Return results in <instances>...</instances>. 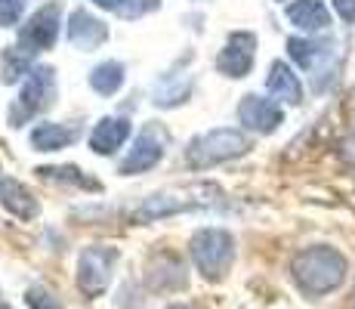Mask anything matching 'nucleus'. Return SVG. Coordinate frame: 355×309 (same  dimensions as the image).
<instances>
[{
    "mask_svg": "<svg viewBox=\"0 0 355 309\" xmlns=\"http://www.w3.org/2000/svg\"><path fill=\"white\" fill-rule=\"evenodd\" d=\"M223 201V189L216 183H180L170 189L152 192L130 214V223H155V219L180 217L189 210H210Z\"/></svg>",
    "mask_w": 355,
    "mask_h": 309,
    "instance_id": "f257e3e1",
    "label": "nucleus"
},
{
    "mask_svg": "<svg viewBox=\"0 0 355 309\" xmlns=\"http://www.w3.org/2000/svg\"><path fill=\"white\" fill-rule=\"evenodd\" d=\"M346 272H349V263L331 244L306 247L291 260V276L306 297H324V294L337 291L346 281Z\"/></svg>",
    "mask_w": 355,
    "mask_h": 309,
    "instance_id": "f03ea898",
    "label": "nucleus"
},
{
    "mask_svg": "<svg viewBox=\"0 0 355 309\" xmlns=\"http://www.w3.org/2000/svg\"><path fill=\"white\" fill-rule=\"evenodd\" d=\"M250 152V140L248 133L232 127H216L207 130V133L195 136L186 149V161L192 170H207L216 167V164H226L232 158H241Z\"/></svg>",
    "mask_w": 355,
    "mask_h": 309,
    "instance_id": "7ed1b4c3",
    "label": "nucleus"
},
{
    "mask_svg": "<svg viewBox=\"0 0 355 309\" xmlns=\"http://www.w3.org/2000/svg\"><path fill=\"white\" fill-rule=\"evenodd\" d=\"M288 53L303 72L312 74V90L322 93L334 84L340 72V50L337 40L324 37V40H309V37H291L288 40Z\"/></svg>",
    "mask_w": 355,
    "mask_h": 309,
    "instance_id": "20e7f679",
    "label": "nucleus"
},
{
    "mask_svg": "<svg viewBox=\"0 0 355 309\" xmlns=\"http://www.w3.org/2000/svg\"><path fill=\"white\" fill-rule=\"evenodd\" d=\"M53 99H56V72L50 65H34L16 96V102L10 106V124L12 127L28 124L34 115L50 108Z\"/></svg>",
    "mask_w": 355,
    "mask_h": 309,
    "instance_id": "39448f33",
    "label": "nucleus"
},
{
    "mask_svg": "<svg viewBox=\"0 0 355 309\" xmlns=\"http://www.w3.org/2000/svg\"><path fill=\"white\" fill-rule=\"evenodd\" d=\"M192 260L204 278H223L235 260V238L226 229H201L192 235Z\"/></svg>",
    "mask_w": 355,
    "mask_h": 309,
    "instance_id": "423d86ee",
    "label": "nucleus"
},
{
    "mask_svg": "<svg viewBox=\"0 0 355 309\" xmlns=\"http://www.w3.org/2000/svg\"><path fill=\"white\" fill-rule=\"evenodd\" d=\"M114 266H118V247H105V244L84 247L78 257V287L87 297H99L112 285Z\"/></svg>",
    "mask_w": 355,
    "mask_h": 309,
    "instance_id": "0eeeda50",
    "label": "nucleus"
},
{
    "mask_svg": "<svg viewBox=\"0 0 355 309\" xmlns=\"http://www.w3.org/2000/svg\"><path fill=\"white\" fill-rule=\"evenodd\" d=\"M167 146H170V133L161 127L158 121H148L146 127H142V133L136 136L133 149H130L127 158L121 161V174L133 176V174H146V170H152L155 164L164 158Z\"/></svg>",
    "mask_w": 355,
    "mask_h": 309,
    "instance_id": "6e6552de",
    "label": "nucleus"
},
{
    "mask_svg": "<svg viewBox=\"0 0 355 309\" xmlns=\"http://www.w3.org/2000/svg\"><path fill=\"white\" fill-rule=\"evenodd\" d=\"M62 10H59V3H46L40 6L37 12L28 19V22L22 25V31H19V50L34 56V53L40 50H50L53 44H56L59 37V25H62Z\"/></svg>",
    "mask_w": 355,
    "mask_h": 309,
    "instance_id": "1a4fd4ad",
    "label": "nucleus"
},
{
    "mask_svg": "<svg viewBox=\"0 0 355 309\" xmlns=\"http://www.w3.org/2000/svg\"><path fill=\"white\" fill-rule=\"evenodd\" d=\"M257 59V34L250 31H232L226 47L216 56V68H220L226 78H244V74L254 68Z\"/></svg>",
    "mask_w": 355,
    "mask_h": 309,
    "instance_id": "9d476101",
    "label": "nucleus"
},
{
    "mask_svg": "<svg viewBox=\"0 0 355 309\" xmlns=\"http://www.w3.org/2000/svg\"><path fill=\"white\" fill-rule=\"evenodd\" d=\"M238 121H241L248 130H254V133H275V130L284 124V112L275 99H266V96L250 93L238 102Z\"/></svg>",
    "mask_w": 355,
    "mask_h": 309,
    "instance_id": "9b49d317",
    "label": "nucleus"
},
{
    "mask_svg": "<svg viewBox=\"0 0 355 309\" xmlns=\"http://www.w3.org/2000/svg\"><path fill=\"white\" fill-rule=\"evenodd\" d=\"M65 34H68V44L78 47V50H96V47L105 44L108 25L102 19H93L87 10H74L68 16Z\"/></svg>",
    "mask_w": 355,
    "mask_h": 309,
    "instance_id": "f8f14e48",
    "label": "nucleus"
},
{
    "mask_svg": "<svg viewBox=\"0 0 355 309\" xmlns=\"http://www.w3.org/2000/svg\"><path fill=\"white\" fill-rule=\"evenodd\" d=\"M284 16H288V22L293 28L309 31V34L324 31L331 25V12H327V6L322 0H291L284 6Z\"/></svg>",
    "mask_w": 355,
    "mask_h": 309,
    "instance_id": "ddd939ff",
    "label": "nucleus"
},
{
    "mask_svg": "<svg viewBox=\"0 0 355 309\" xmlns=\"http://www.w3.org/2000/svg\"><path fill=\"white\" fill-rule=\"evenodd\" d=\"M266 90H269L272 99H282V102H288V106H300V102H303V87H300L297 72H293L288 62H272L269 65Z\"/></svg>",
    "mask_w": 355,
    "mask_h": 309,
    "instance_id": "4468645a",
    "label": "nucleus"
},
{
    "mask_svg": "<svg viewBox=\"0 0 355 309\" xmlns=\"http://www.w3.org/2000/svg\"><path fill=\"white\" fill-rule=\"evenodd\" d=\"M130 136L127 118H102L90 133V149L96 155H114Z\"/></svg>",
    "mask_w": 355,
    "mask_h": 309,
    "instance_id": "2eb2a0df",
    "label": "nucleus"
},
{
    "mask_svg": "<svg viewBox=\"0 0 355 309\" xmlns=\"http://www.w3.org/2000/svg\"><path fill=\"white\" fill-rule=\"evenodd\" d=\"M148 285L155 291H176V287L186 285V269L173 253H158V257L148 263Z\"/></svg>",
    "mask_w": 355,
    "mask_h": 309,
    "instance_id": "dca6fc26",
    "label": "nucleus"
},
{
    "mask_svg": "<svg viewBox=\"0 0 355 309\" xmlns=\"http://www.w3.org/2000/svg\"><path fill=\"white\" fill-rule=\"evenodd\" d=\"M0 204L19 219H31L34 214H37V201H34V195L25 189V185H19L16 180L3 176V170H0Z\"/></svg>",
    "mask_w": 355,
    "mask_h": 309,
    "instance_id": "f3484780",
    "label": "nucleus"
},
{
    "mask_svg": "<svg viewBox=\"0 0 355 309\" xmlns=\"http://www.w3.org/2000/svg\"><path fill=\"white\" fill-rule=\"evenodd\" d=\"M74 140H78V130L53 124V121H44L31 130V146L37 149V152H59V149L71 146Z\"/></svg>",
    "mask_w": 355,
    "mask_h": 309,
    "instance_id": "a211bd4d",
    "label": "nucleus"
},
{
    "mask_svg": "<svg viewBox=\"0 0 355 309\" xmlns=\"http://www.w3.org/2000/svg\"><path fill=\"white\" fill-rule=\"evenodd\" d=\"M192 78L189 74H167V78L158 81V87H155V106L161 108H173V106H182V102L192 96Z\"/></svg>",
    "mask_w": 355,
    "mask_h": 309,
    "instance_id": "6ab92c4d",
    "label": "nucleus"
},
{
    "mask_svg": "<svg viewBox=\"0 0 355 309\" xmlns=\"http://www.w3.org/2000/svg\"><path fill=\"white\" fill-rule=\"evenodd\" d=\"M40 180L46 183H59V185H78V189H87V192H102V183L87 176L80 167L74 164H62V167H40L37 170Z\"/></svg>",
    "mask_w": 355,
    "mask_h": 309,
    "instance_id": "aec40b11",
    "label": "nucleus"
},
{
    "mask_svg": "<svg viewBox=\"0 0 355 309\" xmlns=\"http://www.w3.org/2000/svg\"><path fill=\"white\" fill-rule=\"evenodd\" d=\"M90 87L102 96H112L124 87V65L121 62H102L90 72Z\"/></svg>",
    "mask_w": 355,
    "mask_h": 309,
    "instance_id": "412c9836",
    "label": "nucleus"
},
{
    "mask_svg": "<svg viewBox=\"0 0 355 309\" xmlns=\"http://www.w3.org/2000/svg\"><path fill=\"white\" fill-rule=\"evenodd\" d=\"M28 53H22L19 47H10V50L3 53V62H0V78H3V84H16L19 78L25 74V68H28Z\"/></svg>",
    "mask_w": 355,
    "mask_h": 309,
    "instance_id": "4be33fe9",
    "label": "nucleus"
},
{
    "mask_svg": "<svg viewBox=\"0 0 355 309\" xmlns=\"http://www.w3.org/2000/svg\"><path fill=\"white\" fill-rule=\"evenodd\" d=\"M25 303H28L31 309H65L62 300H59L56 294H53L50 287H44V285L28 287V294H25Z\"/></svg>",
    "mask_w": 355,
    "mask_h": 309,
    "instance_id": "5701e85b",
    "label": "nucleus"
},
{
    "mask_svg": "<svg viewBox=\"0 0 355 309\" xmlns=\"http://www.w3.org/2000/svg\"><path fill=\"white\" fill-rule=\"evenodd\" d=\"M25 12V0H0V28H12Z\"/></svg>",
    "mask_w": 355,
    "mask_h": 309,
    "instance_id": "b1692460",
    "label": "nucleus"
},
{
    "mask_svg": "<svg viewBox=\"0 0 355 309\" xmlns=\"http://www.w3.org/2000/svg\"><path fill=\"white\" fill-rule=\"evenodd\" d=\"M161 6V0H127L124 3V10H121V16H142V12H152V10H158Z\"/></svg>",
    "mask_w": 355,
    "mask_h": 309,
    "instance_id": "393cba45",
    "label": "nucleus"
},
{
    "mask_svg": "<svg viewBox=\"0 0 355 309\" xmlns=\"http://www.w3.org/2000/svg\"><path fill=\"white\" fill-rule=\"evenodd\" d=\"M334 12H337L346 25H355V0H334Z\"/></svg>",
    "mask_w": 355,
    "mask_h": 309,
    "instance_id": "a878e982",
    "label": "nucleus"
},
{
    "mask_svg": "<svg viewBox=\"0 0 355 309\" xmlns=\"http://www.w3.org/2000/svg\"><path fill=\"white\" fill-rule=\"evenodd\" d=\"M343 161H346V164H352V167H355V133L343 142Z\"/></svg>",
    "mask_w": 355,
    "mask_h": 309,
    "instance_id": "bb28decb",
    "label": "nucleus"
},
{
    "mask_svg": "<svg viewBox=\"0 0 355 309\" xmlns=\"http://www.w3.org/2000/svg\"><path fill=\"white\" fill-rule=\"evenodd\" d=\"M96 6H102V10H112V12H121L124 10V3L127 0H93Z\"/></svg>",
    "mask_w": 355,
    "mask_h": 309,
    "instance_id": "cd10ccee",
    "label": "nucleus"
},
{
    "mask_svg": "<svg viewBox=\"0 0 355 309\" xmlns=\"http://www.w3.org/2000/svg\"><path fill=\"white\" fill-rule=\"evenodd\" d=\"M167 309H195V306H182V303H180V306H167Z\"/></svg>",
    "mask_w": 355,
    "mask_h": 309,
    "instance_id": "c85d7f7f",
    "label": "nucleus"
},
{
    "mask_svg": "<svg viewBox=\"0 0 355 309\" xmlns=\"http://www.w3.org/2000/svg\"><path fill=\"white\" fill-rule=\"evenodd\" d=\"M0 309H10V306H6V303H0Z\"/></svg>",
    "mask_w": 355,
    "mask_h": 309,
    "instance_id": "c756f323",
    "label": "nucleus"
},
{
    "mask_svg": "<svg viewBox=\"0 0 355 309\" xmlns=\"http://www.w3.org/2000/svg\"><path fill=\"white\" fill-rule=\"evenodd\" d=\"M352 309H355V294H352Z\"/></svg>",
    "mask_w": 355,
    "mask_h": 309,
    "instance_id": "7c9ffc66",
    "label": "nucleus"
}]
</instances>
